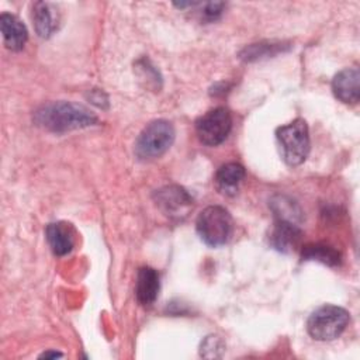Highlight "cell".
Wrapping results in <instances>:
<instances>
[{
	"mask_svg": "<svg viewBox=\"0 0 360 360\" xmlns=\"http://www.w3.org/2000/svg\"><path fill=\"white\" fill-rule=\"evenodd\" d=\"M159 287H160L159 274L155 269L143 266L138 270L135 294H136V300L141 305H143V307L152 305L158 298Z\"/></svg>",
	"mask_w": 360,
	"mask_h": 360,
	"instance_id": "obj_9",
	"label": "cell"
},
{
	"mask_svg": "<svg viewBox=\"0 0 360 360\" xmlns=\"http://www.w3.org/2000/svg\"><path fill=\"white\" fill-rule=\"evenodd\" d=\"M232 128V117L224 107H217L201 115L195 121V132L198 139L208 146L222 143Z\"/></svg>",
	"mask_w": 360,
	"mask_h": 360,
	"instance_id": "obj_6",
	"label": "cell"
},
{
	"mask_svg": "<svg viewBox=\"0 0 360 360\" xmlns=\"http://www.w3.org/2000/svg\"><path fill=\"white\" fill-rule=\"evenodd\" d=\"M271 207H273V211H274L277 219H284V221H290L294 224H295V219L298 218V215L301 214L298 207L295 204H292V201L285 197H277V200L271 202Z\"/></svg>",
	"mask_w": 360,
	"mask_h": 360,
	"instance_id": "obj_16",
	"label": "cell"
},
{
	"mask_svg": "<svg viewBox=\"0 0 360 360\" xmlns=\"http://www.w3.org/2000/svg\"><path fill=\"white\" fill-rule=\"evenodd\" d=\"M225 349V345L222 342V339L219 336H215V335H210L207 336L202 343H201V349H200V353L202 357H219L222 354Z\"/></svg>",
	"mask_w": 360,
	"mask_h": 360,
	"instance_id": "obj_17",
	"label": "cell"
},
{
	"mask_svg": "<svg viewBox=\"0 0 360 360\" xmlns=\"http://www.w3.org/2000/svg\"><path fill=\"white\" fill-rule=\"evenodd\" d=\"M195 228L205 245L218 248L225 245L231 236L232 218L224 207L210 205L198 214Z\"/></svg>",
	"mask_w": 360,
	"mask_h": 360,
	"instance_id": "obj_4",
	"label": "cell"
},
{
	"mask_svg": "<svg viewBox=\"0 0 360 360\" xmlns=\"http://www.w3.org/2000/svg\"><path fill=\"white\" fill-rule=\"evenodd\" d=\"M34 121L44 129L52 132H66L94 125L97 122V117L83 105L68 101H56L48 103L38 108L34 114Z\"/></svg>",
	"mask_w": 360,
	"mask_h": 360,
	"instance_id": "obj_1",
	"label": "cell"
},
{
	"mask_svg": "<svg viewBox=\"0 0 360 360\" xmlns=\"http://www.w3.org/2000/svg\"><path fill=\"white\" fill-rule=\"evenodd\" d=\"M46 240L56 256L68 255L75 245L73 229L66 222H52L45 229Z\"/></svg>",
	"mask_w": 360,
	"mask_h": 360,
	"instance_id": "obj_12",
	"label": "cell"
},
{
	"mask_svg": "<svg viewBox=\"0 0 360 360\" xmlns=\"http://www.w3.org/2000/svg\"><path fill=\"white\" fill-rule=\"evenodd\" d=\"M350 321L349 312L338 305H322L316 308L307 321V330L315 340H333L342 335Z\"/></svg>",
	"mask_w": 360,
	"mask_h": 360,
	"instance_id": "obj_3",
	"label": "cell"
},
{
	"mask_svg": "<svg viewBox=\"0 0 360 360\" xmlns=\"http://www.w3.org/2000/svg\"><path fill=\"white\" fill-rule=\"evenodd\" d=\"M301 235V229L298 228L297 224L284 219H277L270 235V243L278 252L287 253L291 252L298 245Z\"/></svg>",
	"mask_w": 360,
	"mask_h": 360,
	"instance_id": "obj_11",
	"label": "cell"
},
{
	"mask_svg": "<svg viewBox=\"0 0 360 360\" xmlns=\"http://www.w3.org/2000/svg\"><path fill=\"white\" fill-rule=\"evenodd\" d=\"M62 356V353H58V352H45V353H42L39 357L42 359V357H45V359H48V357H60Z\"/></svg>",
	"mask_w": 360,
	"mask_h": 360,
	"instance_id": "obj_19",
	"label": "cell"
},
{
	"mask_svg": "<svg viewBox=\"0 0 360 360\" xmlns=\"http://www.w3.org/2000/svg\"><path fill=\"white\" fill-rule=\"evenodd\" d=\"M301 256L304 260H316L326 266H338L340 263V253L332 246L323 243L305 245Z\"/></svg>",
	"mask_w": 360,
	"mask_h": 360,
	"instance_id": "obj_15",
	"label": "cell"
},
{
	"mask_svg": "<svg viewBox=\"0 0 360 360\" xmlns=\"http://www.w3.org/2000/svg\"><path fill=\"white\" fill-rule=\"evenodd\" d=\"M0 30L4 39V45L11 51H20L27 42L28 32L21 20L10 13L0 15Z\"/></svg>",
	"mask_w": 360,
	"mask_h": 360,
	"instance_id": "obj_10",
	"label": "cell"
},
{
	"mask_svg": "<svg viewBox=\"0 0 360 360\" xmlns=\"http://www.w3.org/2000/svg\"><path fill=\"white\" fill-rule=\"evenodd\" d=\"M245 177V167L236 162L222 165L215 174V183L221 193L233 195Z\"/></svg>",
	"mask_w": 360,
	"mask_h": 360,
	"instance_id": "obj_14",
	"label": "cell"
},
{
	"mask_svg": "<svg viewBox=\"0 0 360 360\" xmlns=\"http://www.w3.org/2000/svg\"><path fill=\"white\" fill-rule=\"evenodd\" d=\"M174 141V128L166 120L149 122L135 142V153L139 159H153L162 156Z\"/></svg>",
	"mask_w": 360,
	"mask_h": 360,
	"instance_id": "obj_5",
	"label": "cell"
},
{
	"mask_svg": "<svg viewBox=\"0 0 360 360\" xmlns=\"http://www.w3.org/2000/svg\"><path fill=\"white\" fill-rule=\"evenodd\" d=\"M281 155L288 166L301 165L309 153V131L305 120L295 118L276 131Z\"/></svg>",
	"mask_w": 360,
	"mask_h": 360,
	"instance_id": "obj_2",
	"label": "cell"
},
{
	"mask_svg": "<svg viewBox=\"0 0 360 360\" xmlns=\"http://www.w3.org/2000/svg\"><path fill=\"white\" fill-rule=\"evenodd\" d=\"M224 7H225V4L221 3V1L205 3V4H202L201 15H202V18L207 20V21H214V20H217V18L221 15Z\"/></svg>",
	"mask_w": 360,
	"mask_h": 360,
	"instance_id": "obj_18",
	"label": "cell"
},
{
	"mask_svg": "<svg viewBox=\"0 0 360 360\" xmlns=\"http://www.w3.org/2000/svg\"><path fill=\"white\" fill-rule=\"evenodd\" d=\"M332 91L345 104H356L360 98V73L356 68H346L335 75Z\"/></svg>",
	"mask_w": 360,
	"mask_h": 360,
	"instance_id": "obj_8",
	"label": "cell"
},
{
	"mask_svg": "<svg viewBox=\"0 0 360 360\" xmlns=\"http://www.w3.org/2000/svg\"><path fill=\"white\" fill-rule=\"evenodd\" d=\"M56 7L46 1H37L32 6V20L35 24V31L41 38L51 37L56 28L59 15Z\"/></svg>",
	"mask_w": 360,
	"mask_h": 360,
	"instance_id": "obj_13",
	"label": "cell"
},
{
	"mask_svg": "<svg viewBox=\"0 0 360 360\" xmlns=\"http://www.w3.org/2000/svg\"><path fill=\"white\" fill-rule=\"evenodd\" d=\"M156 205L162 210L165 215L172 219H181L188 215L193 208L191 195L180 186H166L153 194Z\"/></svg>",
	"mask_w": 360,
	"mask_h": 360,
	"instance_id": "obj_7",
	"label": "cell"
}]
</instances>
